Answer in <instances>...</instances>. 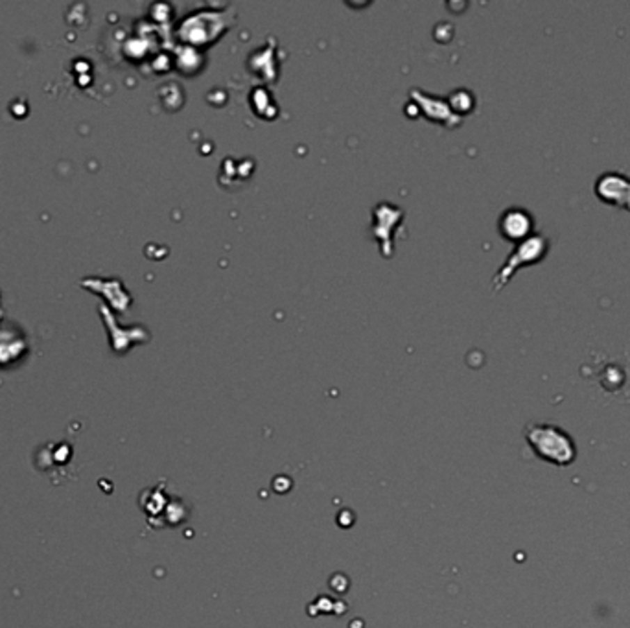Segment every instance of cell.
<instances>
[{
	"label": "cell",
	"instance_id": "obj_3",
	"mask_svg": "<svg viewBox=\"0 0 630 628\" xmlns=\"http://www.w3.org/2000/svg\"><path fill=\"white\" fill-rule=\"evenodd\" d=\"M595 196L610 207L625 208L630 212V177L621 171H604L594 185Z\"/></svg>",
	"mask_w": 630,
	"mask_h": 628
},
{
	"label": "cell",
	"instance_id": "obj_1",
	"mask_svg": "<svg viewBox=\"0 0 630 628\" xmlns=\"http://www.w3.org/2000/svg\"><path fill=\"white\" fill-rule=\"evenodd\" d=\"M526 441L533 452L555 466H569L575 461V442L572 437L555 424H529L526 427Z\"/></svg>",
	"mask_w": 630,
	"mask_h": 628
},
{
	"label": "cell",
	"instance_id": "obj_2",
	"mask_svg": "<svg viewBox=\"0 0 630 628\" xmlns=\"http://www.w3.org/2000/svg\"><path fill=\"white\" fill-rule=\"evenodd\" d=\"M547 251H549V240H547V236L538 233H533L529 238L516 244L512 253L507 256L503 265L492 278V290H503L521 267H529V265L538 264L540 260L546 258Z\"/></svg>",
	"mask_w": 630,
	"mask_h": 628
},
{
	"label": "cell",
	"instance_id": "obj_4",
	"mask_svg": "<svg viewBox=\"0 0 630 628\" xmlns=\"http://www.w3.org/2000/svg\"><path fill=\"white\" fill-rule=\"evenodd\" d=\"M498 230L505 240L520 244L535 230V218L529 210L521 207H509L498 219Z\"/></svg>",
	"mask_w": 630,
	"mask_h": 628
}]
</instances>
